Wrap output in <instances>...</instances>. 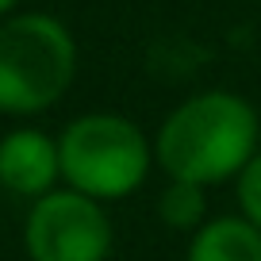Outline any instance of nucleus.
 I'll return each mask as SVG.
<instances>
[{"mask_svg":"<svg viewBox=\"0 0 261 261\" xmlns=\"http://www.w3.org/2000/svg\"><path fill=\"white\" fill-rule=\"evenodd\" d=\"M62 185L58 135L39 127H12L0 135V188L23 196L27 204Z\"/></svg>","mask_w":261,"mask_h":261,"instance_id":"39448f33","label":"nucleus"},{"mask_svg":"<svg viewBox=\"0 0 261 261\" xmlns=\"http://www.w3.org/2000/svg\"><path fill=\"white\" fill-rule=\"evenodd\" d=\"M58 154H62V185L100 204L130 200L158 165L154 139L130 115L119 112H85L69 119L58 135Z\"/></svg>","mask_w":261,"mask_h":261,"instance_id":"7ed1b4c3","label":"nucleus"},{"mask_svg":"<svg viewBox=\"0 0 261 261\" xmlns=\"http://www.w3.org/2000/svg\"><path fill=\"white\" fill-rule=\"evenodd\" d=\"M185 261H261V230L242 212L212 215L188 234Z\"/></svg>","mask_w":261,"mask_h":261,"instance_id":"423d86ee","label":"nucleus"},{"mask_svg":"<svg viewBox=\"0 0 261 261\" xmlns=\"http://www.w3.org/2000/svg\"><path fill=\"white\" fill-rule=\"evenodd\" d=\"M234 200H238V212L261 230V150L246 162V169L234 177Z\"/></svg>","mask_w":261,"mask_h":261,"instance_id":"6e6552de","label":"nucleus"},{"mask_svg":"<svg viewBox=\"0 0 261 261\" xmlns=\"http://www.w3.org/2000/svg\"><path fill=\"white\" fill-rule=\"evenodd\" d=\"M77 81V39L50 12L0 19V115H42Z\"/></svg>","mask_w":261,"mask_h":261,"instance_id":"f03ea898","label":"nucleus"},{"mask_svg":"<svg viewBox=\"0 0 261 261\" xmlns=\"http://www.w3.org/2000/svg\"><path fill=\"white\" fill-rule=\"evenodd\" d=\"M261 150V115L230 89H204L169 108L154 130V162L165 177L192 185H234Z\"/></svg>","mask_w":261,"mask_h":261,"instance_id":"f257e3e1","label":"nucleus"},{"mask_svg":"<svg viewBox=\"0 0 261 261\" xmlns=\"http://www.w3.org/2000/svg\"><path fill=\"white\" fill-rule=\"evenodd\" d=\"M19 4H23V0H0V19L12 16V12H19Z\"/></svg>","mask_w":261,"mask_h":261,"instance_id":"1a4fd4ad","label":"nucleus"},{"mask_svg":"<svg viewBox=\"0 0 261 261\" xmlns=\"http://www.w3.org/2000/svg\"><path fill=\"white\" fill-rule=\"evenodd\" d=\"M158 219L165 230H177V234H192L212 219V200H207L204 185H192V180H173L165 177V188L158 196Z\"/></svg>","mask_w":261,"mask_h":261,"instance_id":"0eeeda50","label":"nucleus"},{"mask_svg":"<svg viewBox=\"0 0 261 261\" xmlns=\"http://www.w3.org/2000/svg\"><path fill=\"white\" fill-rule=\"evenodd\" d=\"M115 246V227L108 204L58 185L54 192L31 200L23 219L27 261H108Z\"/></svg>","mask_w":261,"mask_h":261,"instance_id":"20e7f679","label":"nucleus"}]
</instances>
